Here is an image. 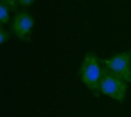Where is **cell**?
Wrapping results in <instances>:
<instances>
[{
    "label": "cell",
    "mask_w": 131,
    "mask_h": 117,
    "mask_svg": "<svg viewBox=\"0 0 131 117\" xmlns=\"http://www.w3.org/2000/svg\"><path fill=\"white\" fill-rule=\"evenodd\" d=\"M79 77H81V83L91 92H100V83H102V77H104V65L95 56V52H86Z\"/></svg>",
    "instance_id": "1"
},
{
    "label": "cell",
    "mask_w": 131,
    "mask_h": 117,
    "mask_svg": "<svg viewBox=\"0 0 131 117\" xmlns=\"http://www.w3.org/2000/svg\"><path fill=\"white\" fill-rule=\"evenodd\" d=\"M102 65H104V72L113 74V77H120L122 81L131 83V52L129 50L127 52H118V54H113V56H108V59H104Z\"/></svg>",
    "instance_id": "2"
},
{
    "label": "cell",
    "mask_w": 131,
    "mask_h": 117,
    "mask_svg": "<svg viewBox=\"0 0 131 117\" xmlns=\"http://www.w3.org/2000/svg\"><path fill=\"white\" fill-rule=\"evenodd\" d=\"M100 95H104L108 99H115V101H124L127 99V81L104 72L102 83H100Z\"/></svg>",
    "instance_id": "3"
},
{
    "label": "cell",
    "mask_w": 131,
    "mask_h": 117,
    "mask_svg": "<svg viewBox=\"0 0 131 117\" xmlns=\"http://www.w3.org/2000/svg\"><path fill=\"white\" fill-rule=\"evenodd\" d=\"M32 29H34V18H32V14H29V11L23 9V11H18L12 18V34H14V36H18L20 41L29 38Z\"/></svg>",
    "instance_id": "4"
},
{
    "label": "cell",
    "mask_w": 131,
    "mask_h": 117,
    "mask_svg": "<svg viewBox=\"0 0 131 117\" xmlns=\"http://www.w3.org/2000/svg\"><path fill=\"white\" fill-rule=\"evenodd\" d=\"M9 23H12V9H9L7 5H2V2H0V25L7 27Z\"/></svg>",
    "instance_id": "5"
},
{
    "label": "cell",
    "mask_w": 131,
    "mask_h": 117,
    "mask_svg": "<svg viewBox=\"0 0 131 117\" xmlns=\"http://www.w3.org/2000/svg\"><path fill=\"white\" fill-rule=\"evenodd\" d=\"M9 41V29L7 27H2V34H0V43H7Z\"/></svg>",
    "instance_id": "6"
},
{
    "label": "cell",
    "mask_w": 131,
    "mask_h": 117,
    "mask_svg": "<svg viewBox=\"0 0 131 117\" xmlns=\"http://www.w3.org/2000/svg\"><path fill=\"white\" fill-rule=\"evenodd\" d=\"M34 2H36V0H18V5H20L23 9H29V7H32Z\"/></svg>",
    "instance_id": "7"
},
{
    "label": "cell",
    "mask_w": 131,
    "mask_h": 117,
    "mask_svg": "<svg viewBox=\"0 0 131 117\" xmlns=\"http://www.w3.org/2000/svg\"><path fill=\"white\" fill-rule=\"evenodd\" d=\"M0 2H2V5H7L9 9H16V2H18V0H0Z\"/></svg>",
    "instance_id": "8"
}]
</instances>
